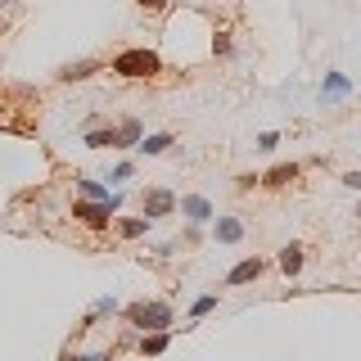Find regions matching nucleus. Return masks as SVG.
I'll use <instances>...</instances> for the list:
<instances>
[{"label":"nucleus","mask_w":361,"mask_h":361,"mask_svg":"<svg viewBox=\"0 0 361 361\" xmlns=\"http://www.w3.org/2000/svg\"><path fill=\"white\" fill-rule=\"evenodd\" d=\"M127 321L135 325L140 334H149V330H172V307L167 302H154V298H140V302H131L127 307Z\"/></svg>","instance_id":"nucleus-2"},{"label":"nucleus","mask_w":361,"mask_h":361,"mask_svg":"<svg viewBox=\"0 0 361 361\" xmlns=\"http://www.w3.org/2000/svg\"><path fill=\"white\" fill-rule=\"evenodd\" d=\"M82 145L86 149H118V135H113V127H90L82 135Z\"/></svg>","instance_id":"nucleus-11"},{"label":"nucleus","mask_w":361,"mask_h":361,"mask_svg":"<svg viewBox=\"0 0 361 361\" xmlns=\"http://www.w3.org/2000/svg\"><path fill=\"white\" fill-rule=\"evenodd\" d=\"M357 217H361V208H357Z\"/></svg>","instance_id":"nucleus-26"},{"label":"nucleus","mask_w":361,"mask_h":361,"mask_svg":"<svg viewBox=\"0 0 361 361\" xmlns=\"http://www.w3.org/2000/svg\"><path fill=\"white\" fill-rule=\"evenodd\" d=\"M90 73H99V59H73L59 68V82H86Z\"/></svg>","instance_id":"nucleus-10"},{"label":"nucleus","mask_w":361,"mask_h":361,"mask_svg":"<svg viewBox=\"0 0 361 361\" xmlns=\"http://www.w3.org/2000/svg\"><path fill=\"white\" fill-rule=\"evenodd\" d=\"M276 262H280V271H285V276H298V271H302V244H285Z\"/></svg>","instance_id":"nucleus-15"},{"label":"nucleus","mask_w":361,"mask_h":361,"mask_svg":"<svg viewBox=\"0 0 361 361\" xmlns=\"http://www.w3.org/2000/svg\"><path fill=\"white\" fill-rule=\"evenodd\" d=\"M262 267H267L262 257H244V262H235L231 271H226V285H231V289H235V285H248V280L262 276Z\"/></svg>","instance_id":"nucleus-7"},{"label":"nucleus","mask_w":361,"mask_h":361,"mask_svg":"<svg viewBox=\"0 0 361 361\" xmlns=\"http://www.w3.org/2000/svg\"><path fill=\"white\" fill-rule=\"evenodd\" d=\"M212 54H231V37H226V32H221V37H212Z\"/></svg>","instance_id":"nucleus-22"},{"label":"nucleus","mask_w":361,"mask_h":361,"mask_svg":"<svg viewBox=\"0 0 361 361\" xmlns=\"http://www.w3.org/2000/svg\"><path fill=\"white\" fill-rule=\"evenodd\" d=\"M73 180H77V195L82 199H99V203L113 199V190L104 185V180H90V176H73Z\"/></svg>","instance_id":"nucleus-12"},{"label":"nucleus","mask_w":361,"mask_h":361,"mask_svg":"<svg viewBox=\"0 0 361 361\" xmlns=\"http://www.w3.org/2000/svg\"><path fill=\"white\" fill-rule=\"evenodd\" d=\"M167 343H172V330H149V334L140 338V353H145V357H163Z\"/></svg>","instance_id":"nucleus-13"},{"label":"nucleus","mask_w":361,"mask_h":361,"mask_svg":"<svg viewBox=\"0 0 361 361\" xmlns=\"http://www.w3.org/2000/svg\"><path fill=\"white\" fill-rule=\"evenodd\" d=\"M348 95H353V77H348V73H325L321 104H334V99H348Z\"/></svg>","instance_id":"nucleus-6"},{"label":"nucleus","mask_w":361,"mask_h":361,"mask_svg":"<svg viewBox=\"0 0 361 361\" xmlns=\"http://www.w3.org/2000/svg\"><path fill=\"white\" fill-rule=\"evenodd\" d=\"M131 176H135V163H127V158H122V163L109 172V185H122V180H131Z\"/></svg>","instance_id":"nucleus-20"},{"label":"nucleus","mask_w":361,"mask_h":361,"mask_svg":"<svg viewBox=\"0 0 361 361\" xmlns=\"http://www.w3.org/2000/svg\"><path fill=\"white\" fill-rule=\"evenodd\" d=\"M109 68H113L118 77L140 82V77H158V73H163V59H158L154 50H145V45H131V50H118V54H113Z\"/></svg>","instance_id":"nucleus-1"},{"label":"nucleus","mask_w":361,"mask_h":361,"mask_svg":"<svg viewBox=\"0 0 361 361\" xmlns=\"http://www.w3.org/2000/svg\"><path fill=\"white\" fill-rule=\"evenodd\" d=\"M113 312H122V302L113 298V293H104V298H95V302H90V312H86V325L104 321V316H113Z\"/></svg>","instance_id":"nucleus-16"},{"label":"nucleus","mask_w":361,"mask_h":361,"mask_svg":"<svg viewBox=\"0 0 361 361\" xmlns=\"http://www.w3.org/2000/svg\"><path fill=\"white\" fill-rule=\"evenodd\" d=\"M289 180H298V163H280V167H271V172L262 176V185H289Z\"/></svg>","instance_id":"nucleus-17"},{"label":"nucleus","mask_w":361,"mask_h":361,"mask_svg":"<svg viewBox=\"0 0 361 361\" xmlns=\"http://www.w3.org/2000/svg\"><path fill=\"white\" fill-rule=\"evenodd\" d=\"M118 208H122V195L113 190L109 203H99V199H77V203H73V217L82 221V226H95V231H104V226H113Z\"/></svg>","instance_id":"nucleus-3"},{"label":"nucleus","mask_w":361,"mask_h":361,"mask_svg":"<svg viewBox=\"0 0 361 361\" xmlns=\"http://www.w3.org/2000/svg\"><path fill=\"white\" fill-rule=\"evenodd\" d=\"M212 240L217 244H240L244 240V221L240 217H212Z\"/></svg>","instance_id":"nucleus-8"},{"label":"nucleus","mask_w":361,"mask_h":361,"mask_svg":"<svg viewBox=\"0 0 361 361\" xmlns=\"http://www.w3.org/2000/svg\"><path fill=\"white\" fill-rule=\"evenodd\" d=\"M343 185H348V190H357V195H361V172H348V176H343Z\"/></svg>","instance_id":"nucleus-24"},{"label":"nucleus","mask_w":361,"mask_h":361,"mask_svg":"<svg viewBox=\"0 0 361 361\" xmlns=\"http://www.w3.org/2000/svg\"><path fill=\"white\" fill-rule=\"evenodd\" d=\"M276 145H280V131H262V135H257V149H276Z\"/></svg>","instance_id":"nucleus-21"},{"label":"nucleus","mask_w":361,"mask_h":361,"mask_svg":"<svg viewBox=\"0 0 361 361\" xmlns=\"http://www.w3.org/2000/svg\"><path fill=\"white\" fill-rule=\"evenodd\" d=\"M167 145H172V135H167V131H154V135H145V140L135 145V149L154 158V154H167Z\"/></svg>","instance_id":"nucleus-18"},{"label":"nucleus","mask_w":361,"mask_h":361,"mask_svg":"<svg viewBox=\"0 0 361 361\" xmlns=\"http://www.w3.org/2000/svg\"><path fill=\"white\" fill-rule=\"evenodd\" d=\"M212 307H217V293H199V298L190 302V321H199V316H208Z\"/></svg>","instance_id":"nucleus-19"},{"label":"nucleus","mask_w":361,"mask_h":361,"mask_svg":"<svg viewBox=\"0 0 361 361\" xmlns=\"http://www.w3.org/2000/svg\"><path fill=\"white\" fill-rule=\"evenodd\" d=\"M113 226H118V235H122V240H140V235L145 231H149V217H145V212H140V217H122V221H113Z\"/></svg>","instance_id":"nucleus-14"},{"label":"nucleus","mask_w":361,"mask_h":361,"mask_svg":"<svg viewBox=\"0 0 361 361\" xmlns=\"http://www.w3.org/2000/svg\"><path fill=\"white\" fill-rule=\"evenodd\" d=\"M113 135H118V149H135L145 140V127L135 118H122V122H113Z\"/></svg>","instance_id":"nucleus-9"},{"label":"nucleus","mask_w":361,"mask_h":361,"mask_svg":"<svg viewBox=\"0 0 361 361\" xmlns=\"http://www.w3.org/2000/svg\"><path fill=\"white\" fill-rule=\"evenodd\" d=\"M140 9H149V14H158V9H167V0H135Z\"/></svg>","instance_id":"nucleus-23"},{"label":"nucleus","mask_w":361,"mask_h":361,"mask_svg":"<svg viewBox=\"0 0 361 361\" xmlns=\"http://www.w3.org/2000/svg\"><path fill=\"white\" fill-rule=\"evenodd\" d=\"M140 212H145L149 221H158V217H172V212H176V195H172V190H145Z\"/></svg>","instance_id":"nucleus-5"},{"label":"nucleus","mask_w":361,"mask_h":361,"mask_svg":"<svg viewBox=\"0 0 361 361\" xmlns=\"http://www.w3.org/2000/svg\"><path fill=\"white\" fill-rule=\"evenodd\" d=\"M59 361H86V357H77V353H63V357H59Z\"/></svg>","instance_id":"nucleus-25"},{"label":"nucleus","mask_w":361,"mask_h":361,"mask_svg":"<svg viewBox=\"0 0 361 361\" xmlns=\"http://www.w3.org/2000/svg\"><path fill=\"white\" fill-rule=\"evenodd\" d=\"M176 212H180L190 226H208L212 217H217V208H212L203 195H180V199H176Z\"/></svg>","instance_id":"nucleus-4"}]
</instances>
